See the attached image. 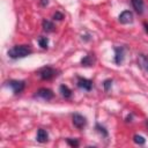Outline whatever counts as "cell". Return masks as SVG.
<instances>
[{"instance_id":"1","label":"cell","mask_w":148,"mask_h":148,"mask_svg":"<svg viewBox=\"0 0 148 148\" xmlns=\"http://www.w3.org/2000/svg\"><path fill=\"white\" fill-rule=\"evenodd\" d=\"M31 52L32 51L28 45H16L8 51V56L12 59H18V58H24L29 56Z\"/></svg>"},{"instance_id":"2","label":"cell","mask_w":148,"mask_h":148,"mask_svg":"<svg viewBox=\"0 0 148 148\" xmlns=\"http://www.w3.org/2000/svg\"><path fill=\"white\" fill-rule=\"evenodd\" d=\"M38 75L40 76V79L43 80H50L52 77H54L57 75V71L50 66H45V67H42L38 72Z\"/></svg>"},{"instance_id":"3","label":"cell","mask_w":148,"mask_h":148,"mask_svg":"<svg viewBox=\"0 0 148 148\" xmlns=\"http://www.w3.org/2000/svg\"><path fill=\"white\" fill-rule=\"evenodd\" d=\"M7 86L13 90L14 94H20L24 89V81H18V80H10L7 82Z\"/></svg>"},{"instance_id":"4","label":"cell","mask_w":148,"mask_h":148,"mask_svg":"<svg viewBox=\"0 0 148 148\" xmlns=\"http://www.w3.org/2000/svg\"><path fill=\"white\" fill-rule=\"evenodd\" d=\"M73 124L77 128H83L87 124V119L80 113H74L73 114Z\"/></svg>"},{"instance_id":"5","label":"cell","mask_w":148,"mask_h":148,"mask_svg":"<svg viewBox=\"0 0 148 148\" xmlns=\"http://www.w3.org/2000/svg\"><path fill=\"white\" fill-rule=\"evenodd\" d=\"M119 22L123 24H127V23H132L133 22V13L131 10H124L120 15H119Z\"/></svg>"},{"instance_id":"6","label":"cell","mask_w":148,"mask_h":148,"mask_svg":"<svg viewBox=\"0 0 148 148\" xmlns=\"http://www.w3.org/2000/svg\"><path fill=\"white\" fill-rule=\"evenodd\" d=\"M36 95H37L38 97L43 98V99H46V101H49V99H51V98L53 97L52 90H50V89H47V88H40V89L36 92Z\"/></svg>"},{"instance_id":"7","label":"cell","mask_w":148,"mask_h":148,"mask_svg":"<svg viewBox=\"0 0 148 148\" xmlns=\"http://www.w3.org/2000/svg\"><path fill=\"white\" fill-rule=\"evenodd\" d=\"M77 86L80 88H83L84 90H90L92 87V82L86 77H77Z\"/></svg>"},{"instance_id":"8","label":"cell","mask_w":148,"mask_h":148,"mask_svg":"<svg viewBox=\"0 0 148 148\" xmlns=\"http://www.w3.org/2000/svg\"><path fill=\"white\" fill-rule=\"evenodd\" d=\"M138 64H139V66H140L145 72L148 73V56H146V54H143V53L139 54V57H138Z\"/></svg>"},{"instance_id":"9","label":"cell","mask_w":148,"mask_h":148,"mask_svg":"<svg viewBox=\"0 0 148 148\" xmlns=\"http://www.w3.org/2000/svg\"><path fill=\"white\" fill-rule=\"evenodd\" d=\"M114 52H116L114 62L116 64H121L123 60H124V47H116Z\"/></svg>"},{"instance_id":"10","label":"cell","mask_w":148,"mask_h":148,"mask_svg":"<svg viewBox=\"0 0 148 148\" xmlns=\"http://www.w3.org/2000/svg\"><path fill=\"white\" fill-rule=\"evenodd\" d=\"M47 138H49L47 132L44 131V130H42V128H39L38 132H37V136H36L37 141L40 142V143H43V142H46L47 141Z\"/></svg>"},{"instance_id":"11","label":"cell","mask_w":148,"mask_h":148,"mask_svg":"<svg viewBox=\"0 0 148 148\" xmlns=\"http://www.w3.org/2000/svg\"><path fill=\"white\" fill-rule=\"evenodd\" d=\"M131 1H132L133 8L135 9V12L138 14H142V12H143V1L142 0H131Z\"/></svg>"},{"instance_id":"12","label":"cell","mask_w":148,"mask_h":148,"mask_svg":"<svg viewBox=\"0 0 148 148\" xmlns=\"http://www.w3.org/2000/svg\"><path fill=\"white\" fill-rule=\"evenodd\" d=\"M60 92H61V95L65 97V98H69L71 96H72V90L67 87V86H65V84H61L60 86Z\"/></svg>"},{"instance_id":"13","label":"cell","mask_w":148,"mask_h":148,"mask_svg":"<svg viewBox=\"0 0 148 148\" xmlns=\"http://www.w3.org/2000/svg\"><path fill=\"white\" fill-rule=\"evenodd\" d=\"M43 29L45 31H47V32H51L54 29V24L51 21H49V20H44L43 21Z\"/></svg>"},{"instance_id":"14","label":"cell","mask_w":148,"mask_h":148,"mask_svg":"<svg viewBox=\"0 0 148 148\" xmlns=\"http://www.w3.org/2000/svg\"><path fill=\"white\" fill-rule=\"evenodd\" d=\"M92 62H94V58H92L91 56H86V57L81 60V64H82L83 66H90V65H92Z\"/></svg>"},{"instance_id":"15","label":"cell","mask_w":148,"mask_h":148,"mask_svg":"<svg viewBox=\"0 0 148 148\" xmlns=\"http://www.w3.org/2000/svg\"><path fill=\"white\" fill-rule=\"evenodd\" d=\"M38 44H39L40 47L46 49L47 45H49V39H47L46 37H39V38H38Z\"/></svg>"},{"instance_id":"16","label":"cell","mask_w":148,"mask_h":148,"mask_svg":"<svg viewBox=\"0 0 148 148\" xmlns=\"http://www.w3.org/2000/svg\"><path fill=\"white\" fill-rule=\"evenodd\" d=\"M133 140H134V142H135V143H138V145H143V143L146 142L145 138H143V136H141V135H138V134L133 136Z\"/></svg>"},{"instance_id":"17","label":"cell","mask_w":148,"mask_h":148,"mask_svg":"<svg viewBox=\"0 0 148 148\" xmlns=\"http://www.w3.org/2000/svg\"><path fill=\"white\" fill-rule=\"evenodd\" d=\"M67 143H68V145H71L72 147H77V146H79V141H77V140L67 139Z\"/></svg>"},{"instance_id":"18","label":"cell","mask_w":148,"mask_h":148,"mask_svg":"<svg viewBox=\"0 0 148 148\" xmlns=\"http://www.w3.org/2000/svg\"><path fill=\"white\" fill-rule=\"evenodd\" d=\"M96 128L98 130V132H99V133H103V135H104V136H106V135H108V132L105 131V128H104V127H102V126H99V125H96Z\"/></svg>"},{"instance_id":"19","label":"cell","mask_w":148,"mask_h":148,"mask_svg":"<svg viewBox=\"0 0 148 148\" xmlns=\"http://www.w3.org/2000/svg\"><path fill=\"white\" fill-rule=\"evenodd\" d=\"M111 84H112V81H111V80H105V81H104V89L108 91L109 88L111 87Z\"/></svg>"},{"instance_id":"20","label":"cell","mask_w":148,"mask_h":148,"mask_svg":"<svg viewBox=\"0 0 148 148\" xmlns=\"http://www.w3.org/2000/svg\"><path fill=\"white\" fill-rule=\"evenodd\" d=\"M54 20H62V17H64V15L61 14V13H59V12H57L56 14H54Z\"/></svg>"},{"instance_id":"21","label":"cell","mask_w":148,"mask_h":148,"mask_svg":"<svg viewBox=\"0 0 148 148\" xmlns=\"http://www.w3.org/2000/svg\"><path fill=\"white\" fill-rule=\"evenodd\" d=\"M46 3H47V0H43V1H42V5H43V6L46 5Z\"/></svg>"}]
</instances>
